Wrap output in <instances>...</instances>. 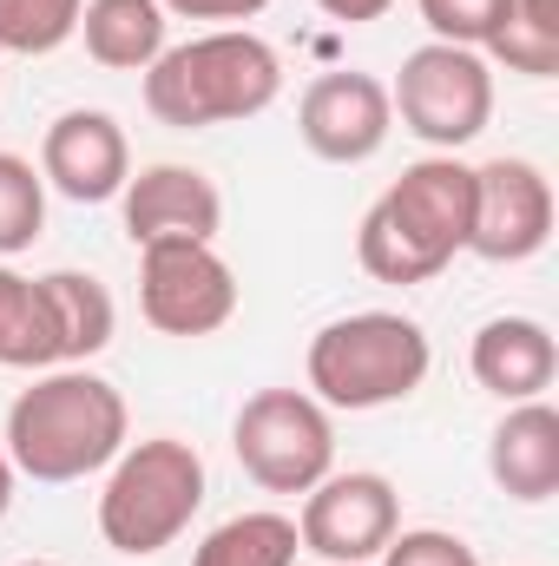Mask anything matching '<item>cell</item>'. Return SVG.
Returning a JSON list of instances; mask_svg holds the SVG:
<instances>
[{
  "mask_svg": "<svg viewBox=\"0 0 559 566\" xmlns=\"http://www.w3.org/2000/svg\"><path fill=\"white\" fill-rule=\"evenodd\" d=\"M474 231V165L454 151L415 158L362 218L356 258L376 283H428L441 277Z\"/></svg>",
  "mask_w": 559,
  "mask_h": 566,
  "instance_id": "cell-1",
  "label": "cell"
},
{
  "mask_svg": "<svg viewBox=\"0 0 559 566\" xmlns=\"http://www.w3.org/2000/svg\"><path fill=\"white\" fill-rule=\"evenodd\" d=\"M283 93V60L271 40L251 27H218L184 46H165L145 66V106L171 133H204V126H238L271 113Z\"/></svg>",
  "mask_w": 559,
  "mask_h": 566,
  "instance_id": "cell-2",
  "label": "cell"
},
{
  "mask_svg": "<svg viewBox=\"0 0 559 566\" xmlns=\"http://www.w3.org/2000/svg\"><path fill=\"white\" fill-rule=\"evenodd\" d=\"M126 448V396L93 369H53L7 409V461L27 481H86Z\"/></svg>",
  "mask_w": 559,
  "mask_h": 566,
  "instance_id": "cell-3",
  "label": "cell"
},
{
  "mask_svg": "<svg viewBox=\"0 0 559 566\" xmlns=\"http://www.w3.org/2000/svg\"><path fill=\"white\" fill-rule=\"evenodd\" d=\"M428 329L395 310H356L309 336V396L323 409H389L428 382Z\"/></svg>",
  "mask_w": 559,
  "mask_h": 566,
  "instance_id": "cell-4",
  "label": "cell"
},
{
  "mask_svg": "<svg viewBox=\"0 0 559 566\" xmlns=\"http://www.w3.org/2000/svg\"><path fill=\"white\" fill-rule=\"evenodd\" d=\"M198 507H204V454L178 434H151L119 448L99 494V534L113 554L151 560L198 521Z\"/></svg>",
  "mask_w": 559,
  "mask_h": 566,
  "instance_id": "cell-5",
  "label": "cell"
},
{
  "mask_svg": "<svg viewBox=\"0 0 559 566\" xmlns=\"http://www.w3.org/2000/svg\"><path fill=\"white\" fill-rule=\"evenodd\" d=\"M231 448L264 494H309L336 468V428L309 389H257L231 422Z\"/></svg>",
  "mask_w": 559,
  "mask_h": 566,
  "instance_id": "cell-6",
  "label": "cell"
},
{
  "mask_svg": "<svg viewBox=\"0 0 559 566\" xmlns=\"http://www.w3.org/2000/svg\"><path fill=\"white\" fill-rule=\"evenodd\" d=\"M389 106L402 113V126L434 151H461L467 139L487 133L494 119V66L474 53V46H447V40H428L402 60L395 86H389Z\"/></svg>",
  "mask_w": 559,
  "mask_h": 566,
  "instance_id": "cell-7",
  "label": "cell"
},
{
  "mask_svg": "<svg viewBox=\"0 0 559 566\" xmlns=\"http://www.w3.org/2000/svg\"><path fill=\"white\" fill-rule=\"evenodd\" d=\"M139 310L165 336H211L238 316V277L211 244L165 238L139 251Z\"/></svg>",
  "mask_w": 559,
  "mask_h": 566,
  "instance_id": "cell-8",
  "label": "cell"
},
{
  "mask_svg": "<svg viewBox=\"0 0 559 566\" xmlns=\"http://www.w3.org/2000/svg\"><path fill=\"white\" fill-rule=\"evenodd\" d=\"M395 534H402V501H395L389 474H323L303 501V521H296L303 554L329 566L376 560Z\"/></svg>",
  "mask_w": 559,
  "mask_h": 566,
  "instance_id": "cell-9",
  "label": "cell"
},
{
  "mask_svg": "<svg viewBox=\"0 0 559 566\" xmlns=\"http://www.w3.org/2000/svg\"><path fill=\"white\" fill-rule=\"evenodd\" d=\"M553 238V185L534 158L474 165V231L467 251L487 264H527Z\"/></svg>",
  "mask_w": 559,
  "mask_h": 566,
  "instance_id": "cell-10",
  "label": "cell"
},
{
  "mask_svg": "<svg viewBox=\"0 0 559 566\" xmlns=\"http://www.w3.org/2000/svg\"><path fill=\"white\" fill-rule=\"evenodd\" d=\"M296 133L323 165H362L395 133L389 86L369 73H323V80H309V93L296 106Z\"/></svg>",
  "mask_w": 559,
  "mask_h": 566,
  "instance_id": "cell-11",
  "label": "cell"
},
{
  "mask_svg": "<svg viewBox=\"0 0 559 566\" xmlns=\"http://www.w3.org/2000/svg\"><path fill=\"white\" fill-rule=\"evenodd\" d=\"M40 178H46L60 198H73V205H106V198H119L126 178H133V145L119 133V119H113V113H93V106L60 113V119L46 126V139H40Z\"/></svg>",
  "mask_w": 559,
  "mask_h": 566,
  "instance_id": "cell-12",
  "label": "cell"
},
{
  "mask_svg": "<svg viewBox=\"0 0 559 566\" xmlns=\"http://www.w3.org/2000/svg\"><path fill=\"white\" fill-rule=\"evenodd\" d=\"M126 238L133 244H165V238H191L211 244L224 224V198L204 171L191 165H145L139 178H126Z\"/></svg>",
  "mask_w": 559,
  "mask_h": 566,
  "instance_id": "cell-13",
  "label": "cell"
},
{
  "mask_svg": "<svg viewBox=\"0 0 559 566\" xmlns=\"http://www.w3.org/2000/svg\"><path fill=\"white\" fill-rule=\"evenodd\" d=\"M467 369L500 402H540L559 376V343L540 316H494V323H481Z\"/></svg>",
  "mask_w": 559,
  "mask_h": 566,
  "instance_id": "cell-14",
  "label": "cell"
},
{
  "mask_svg": "<svg viewBox=\"0 0 559 566\" xmlns=\"http://www.w3.org/2000/svg\"><path fill=\"white\" fill-rule=\"evenodd\" d=\"M487 474L507 501H527V507L559 494V416L547 396L507 409V422L487 441Z\"/></svg>",
  "mask_w": 559,
  "mask_h": 566,
  "instance_id": "cell-15",
  "label": "cell"
},
{
  "mask_svg": "<svg viewBox=\"0 0 559 566\" xmlns=\"http://www.w3.org/2000/svg\"><path fill=\"white\" fill-rule=\"evenodd\" d=\"M86 53L113 73H145L165 53V7L158 0H86L80 7Z\"/></svg>",
  "mask_w": 559,
  "mask_h": 566,
  "instance_id": "cell-16",
  "label": "cell"
},
{
  "mask_svg": "<svg viewBox=\"0 0 559 566\" xmlns=\"http://www.w3.org/2000/svg\"><path fill=\"white\" fill-rule=\"evenodd\" d=\"M46 283V303H53V336H60V369L66 363H86L113 343L119 329V310H113V290L86 271H53Z\"/></svg>",
  "mask_w": 559,
  "mask_h": 566,
  "instance_id": "cell-17",
  "label": "cell"
},
{
  "mask_svg": "<svg viewBox=\"0 0 559 566\" xmlns=\"http://www.w3.org/2000/svg\"><path fill=\"white\" fill-rule=\"evenodd\" d=\"M0 369H60L46 283L0 264Z\"/></svg>",
  "mask_w": 559,
  "mask_h": 566,
  "instance_id": "cell-18",
  "label": "cell"
},
{
  "mask_svg": "<svg viewBox=\"0 0 559 566\" xmlns=\"http://www.w3.org/2000/svg\"><path fill=\"white\" fill-rule=\"evenodd\" d=\"M296 554H303V541H296L289 514H238L204 534L191 566H296Z\"/></svg>",
  "mask_w": 559,
  "mask_h": 566,
  "instance_id": "cell-19",
  "label": "cell"
},
{
  "mask_svg": "<svg viewBox=\"0 0 559 566\" xmlns=\"http://www.w3.org/2000/svg\"><path fill=\"white\" fill-rule=\"evenodd\" d=\"M481 60H500L507 73H527V80H553L559 73V0H514V13L481 46Z\"/></svg>",
  "mask_w": 559,
  "mask_h": 566,
  "instance_id": "cell-20",
  "label": "cell"
},
{
  "mask_svg": "<svg viewBox=\"0 0 559 566\" xmlns=\"http://www.w3.org/2000/svg\"><path fill=\"white\" fill-rule=\"evenodd\" d=\"M86 0H0V53H60L80 33Z\"/></svg>",
  "mask_w": 559,
  "mask_h": 566,
  "instance_id": "cell-21",
  "label": "cell"
},
{
  "mask_svg": "<svg viewBox=\"0 0 559 566\" xmlns=\"http://www.w3.org/2000/svg\"><path fill=\"white\" fill-rule=\"evenodd\" d=\"M40 224H46V178L20 151H0V258L27 251Z\"/></svg>",
  "mask_w": 559,
  "mask_h": 566,
  "instance_id": "cell-22",
  "label": "cell"
},
{
  "mask_svg": "<svg viewBox=\"0 0 559 566\" xmlns=\"http://www.w3.org/2000/svg\"><path fill=\"white\" fill-rule=\"evenodd\" d=\"M421 20H428V33L434 40H447V46H487L494 33H500V20L514 13V0H415Z\"/></svg>",
  "mask_w": 559,
  "mask_h": 566,
  "instance_id": "cell-23",
  "label": "cell"
},
{
  "mask_svg": "<svg viewBox=\"0 0 559 566\" xmlns=\"http://www.w3.org/2000/svg\"><path fill=\"white\" fill-rule=\"evenodd\" d=\"M382 566H481V554H474L461 534L415 527V534H395V541L382 547Z\"/></svg>",
  "mask_w": 559,
  "mask_h": 566,
  "instance_id": "cell-24",
  "label": "cell"
},
{
  "mask_svg": "<svg viewBox=\"0 0 559 566\" xmlns=\"http://www.w3.org/2000/svg\"><path fill=\"white\" fill-rule=\"evenodd\" d=\"M178 20H257L271 0H158Z\"/></svg>",
  "mask_w": 559,
  "mask_h": 566,
  "instance_id": "cell-25",
  "label": "cell"
},
{
  "mask_svg": "<svg viewBox=\"0 0 559 566\" xmlns=\"http://www.w3.org/2000/svg\"><path fill=\"white\" fill-rule=\"evenodd\" d=\"M329 20H342V27H369V20H382L395 0H316Z\"/></svg>",
  "mask_w": 559,
  "mask_h": 566,
  "instance_id": "cell-26",
  "label": "cell"
},
{
  "mask_svg": "<svg viewBox=\"0 0 559 566\" xmlns=\"http://www.w3.org/2000/svg\"><path fill=\"white\" fill-rule=\"evenodd\" d=\"M7 507H13V461H7V448H0V521H7Z\"/></svg>",
  "mask_w": 559,
  "mask_h": 566,
  "instance_id": "cell-27",
  "label": "cell"
},
{
  "mask_svg": "<svg viewBox=\"0 0 559 566\" xmlns=\"http://www.w3.org/2000/svg\"><path fill=\"white\" fill-rule=\"evenodd\" d=\"M20 566H53V560H20Z\"/></svg>",
  "mask_w": 559,
  "mask_h": 566,
  "instance_id": "cell-28",
  "label": "cell"
},
{
  "mask_svg": "<svg viewBox=\"0 0 559 566\" xmlns=\"http://www.w3.org/2000/svg\"><path fill=\"white\" fill-rule=\"evenodd\" d=\"M323 566H329V560H323Z\"/></svg>",
  "mask_w": 559,
  "mask_h": 566,
  "instance_id": "cell-29",
  "label": "cell"
}]
</instances>
